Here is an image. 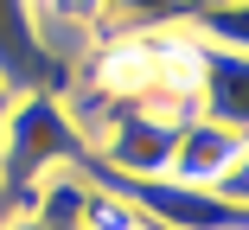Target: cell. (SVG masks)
Masks as SVG:
<instances>
[{
  "label": "cell",
  "mask_w": 249,
  "mask_h": 230,
  "mask_svg": "<svg viewBox=\"0 0 249 230\" xmlns=\"http://www.w3.org/2000/svg\"><path fill=\"white\" fill-rule=\"evenodd\" d=\"M71 160H83V122L71 115V103L52 89L13 96L7 122H0V198L19 205L45 173H58Z\"/></svg>",
  "instance_id": "1"
},
{
  "label": "cell",
  "mask_w": 249,
  "mask_h": 230,
  "mask_svg": "<svg viewBox=\"0 0 249 230\" xmlns=\"http://www.w3.org/2000/svg\"><path fill=\"white\" fill-rule=\"evenodd\" d=\"M185 115H205L224 128H249V71L243 52L185 38Z\"/></svg>",
  "instance_id": "2"
},
{
  "label": "cell",
  "mask_w": 249,
  "mask_h": 230,
  "mask_svg": "<svg viewBox=\"0 0 249 230\" xmlns=\"http://www.w3.org/2000/svg\"><path fill=\"white\" fill-rule=\"evenodd\" d=\"M249 160V128H224V122H205V115H185L179 134H173V160L166 173L173 179H192V186H217L230 166Z\"/></svg>",
  "instance_id": "3"
},
{
  "label": "cell",
  "mask_w": 249,
  "mask_h": 230,
  "mask_svg": "<svg viewBox=\"0 0 249 230\" xmlns=\"http://www.w3.org/2000/svg\"><path fill=\"white\" fill-rule=\"evenodd\" d=\"M0 77H7L19 96H26V89H52V96H64V64L38 45L26 0H0Z\"/></svg>",
  "instance_id": "4"
},
{
  "label": "cell",
  "mask_w": 249,
  "mask_h": 230,
  "mask_svg": "<svg viewBox=\"0 0 249 230\" xmlns=\"http://www.w3.org/2000/svg\"><path fill=\"white\" fill-rule=\"evenodd\" d=\"M185 13V0H103V38L122 32H166Z\"/></svg>",
  "instance_id": "5"
},
{
  "label": "cell",
  "mask_w": 249,
  "mask_h": 230,
  "mask_svg": "<svg viewBox=\"0 0 249 230\" xmlns=\"http://www.w3.org/2000/svg\"><path fill=\"white\" fill-rule=\"evenodd\" d=\"M13 96H19V89H13L7 77H0V122H7V109H13Z\"/></svg>",
  "instance_id": "6"
},
{
  "label": "cell",
  "mask_w": 249,
  "mask_h": 230,
  "mask_svg": "<svg viewBox=\"0 0 249 230\" xmlns=\"http://www.w3.org/2000/svg\"><path fill=\"white\" fill-rule=\"evenodd\" d=\"M198 7H243V0H185V13H198Z\"/></svg>",
  "instance_id": "7"
},
{
  "label": "cell",
  "mask_w": 249,
  "mask_h": 230,
  "mask_svg": "<svg viewBox=\"0 0 249 230\" xmlns=\"http://www.w3.org/2000/svg\"><path fill=\"white\" fill-rule=\"evenodd\" d=\"M0 224H7V198H0Z\"/></svg>",
  "instance_id": "8"
},
{
  "label": "cell",
  "mask_w": 249,
  "mask_h": 230,
  "mask_svg": "<svg viewBox=\"0 0 249 230\" xmlns=\"http://www.w3.org/2000/svg\"><path fill=\"white\" fill-rule=\"evenodd\" d=\"M141 230H160V224H141Z\"/></svg>",
  "instance_id": "9"
}]
</instances>
